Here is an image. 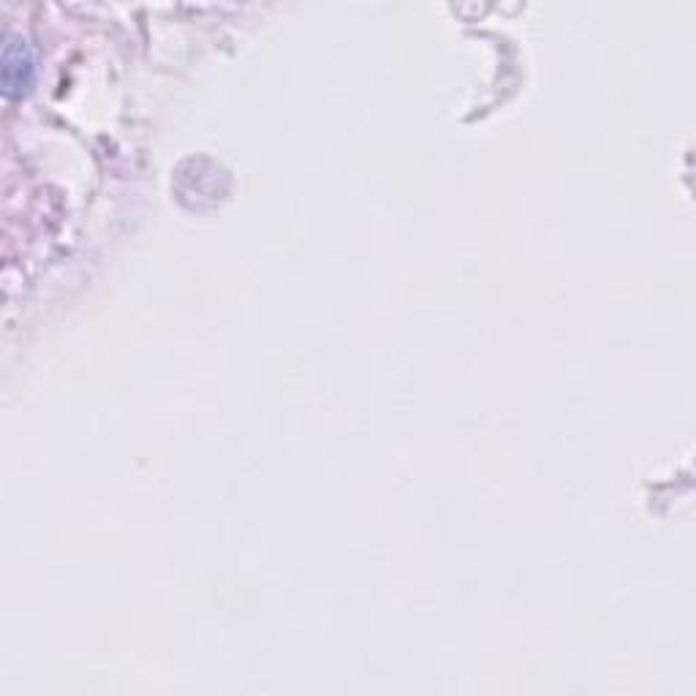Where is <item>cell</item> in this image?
<instances>
[{
    "label": "cell",
    "instance_id": "obj_1",
    "mask_svg": "<svg viewBox=\"0 0 696 696\" xmlns=\"http://www.w3.org/2000/svg\"><path fill=\"white\" fill-rule=\"evenodd\" d=\"M33 60L28 55V44L14 36L9 39V47L3 52V85H6V93H14V90H22L28 85V74Z\"/></svg>",
    "mask_w": 696,
    "mask_h": 696
}]
</instances>
